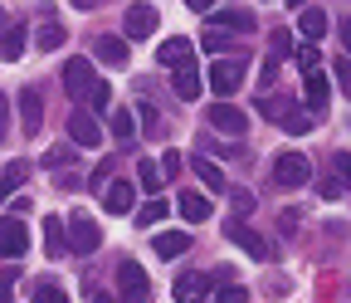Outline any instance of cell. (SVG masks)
<instances>
[{"mask_svg":"<svg viewBox=\"0 0 351 303\" xmlns=\"http://www.w3.org/2000/svg\"><path fill=\"white\" fill-rule=\"evenodd\" d=\"M20 113H25V127L34 133V127H39V113H44V98H39V89H25V93H20Z\"/></svg>","mask_w":351,"mask_h":303,"instance_id":"d4e9b609","label":"cell"},{"mask_svg":"<svg viewBox=\"0 0 351 303\" xmlns=\"http://www.w3.org/2000/svg\"><path fill=\"white\" fill-rule=\"evenodd\" d=\"M98 59H103L108 69H122V64L132 59L127 39H122V34H98Z\"/></svg>","mask_w":351,"mask_h":303,"instance_id":"4fadbf2b","label":"cell"},{"mask_svg":"<svg viewBox=\"0 0 351 303\" xmlns=\"http://www.w3.org/2000/svg\"><path fill=\"white\" fill-rule=\"evenodd\" d=\"M205 83L215 89V98H230V93H239V83H244V59H210Z\"/></svg>","mask_w":351,"mask_h":303,"instance_id":"3957f363","label":"cell"},{"mask_svg":"<svg viewBox=\"0 0 351 303\" xmlns=\"http://www.w3.org/2000/svg\"><path fill=\"white\" fill-rule=\"evenodd\" d=\"M25 181H29V166H25V161H10L5 171H0V201H10Z\"/></svg>","mask_w":351,"mask_h":303,"instance_id":"44dd1931","label":"cell"},{"mask_svg":"<svg viewBox=\"0 0 351 303\" xmlns=\"http://www.w3.org/2000/svg\"><path fill=\"white\" fill-rule=\"evenodd\" d=\"M20 54H25V30L20 25H5V30H0V59L15 64Z\"/></svg>","mask_w":351,"mask_h":303,"instance_id":"7402d4cb","label":"cell"},{"mask_svg":"<svg viewBox=\"0 0 351 303\" xmlns=\"http://www.w3.org/2000/svg\"><path fill=\"white\" fill-rule=\"evenodd\" d=\"M258 113H274V122L283 127V133H313V127H317L313 108H298V103H274V98H263Z\"/></svg>","mask_w":351,"mask_h":303,"instance_id":"6da1fadb","label":"cell"},{"mask_svg":"<svg viewBox=\"0 0 351 303\" xmlns=\"http://www.w3.org/2000/svg\"><path fill=\"white\" fill-rule=\"evenodd\" d=\"M327 98H332V83H327V74L322 69H313V74H307V108H327Z\"/></svg>","mask_w":351,"mask_h":303,"instance_id":"ffe728a7","label":"cell"},{"mask_svg":"<svg viewBox=\"0 0 351 303\" xmlns=\"http://www.w3.org/2000/svg\"><path fill=\"white\" fill-rule=\"evenodd\" d=\"M44 249H49L54 259L69 249V221H59V215H44Z\"/></svg>","mask_w":351,"mask_h":303,"instance_id":"e0dca14e","label":"cell"},{"mask_svg":"<svg viewBox=\"0 0 351 303\" xmlns=\"http://www.w3.org/2000/svg\"><path fill=\"white\" fill-rule=\"evenodd\" d=\"M122 25H127V39H152L156 34V10L152 5H132Z\"/></svg>","mask_w":351,"mask_h":303,"instance_id":"7c38bea8","label":"cell"},{"mask_svg":"<svg viewBox=\"0 0 351 303\" xmlns=\"http://www.w3.org/2000/svg\"><path fill=\"white\" fill-rule=\"evenodd\" d=\"M322 196H327V201H337V196H341V181H332V177H327V181H322Z\"/></svg>","mask_w":351,"mask_h":303,"instance_id":"ee69618b","label":"cell"},{"mask_svg":"<svg viewBox=\"0 0 351 303\" xmlns=\"http://www.w3.org/2000/svg\"><path fill=\"white\" fill-rule=\"evenodd\" d=\"M34 303H69V293H64L59 284H39V293H34Z\"/></svg>","mask_w":351,"mask_h":303,"instance_id":"d590c367","label":"cell"},{"mask_svg":"<svg viewBox=\"0 0 351 303\" xmlns=\"http://www.w3.org/2000/svg\"><path fill=\"white\" fill-rule=\"evenodd\" d=\"M210 127H215V133H225V137H244L249 117H244L234 103H215V108H210Z\"/></svg>","mask_w":351,"mask_h":303,"instance_id":"9c48e42d","label":"cell"},{"mask_svg":"<svg viewBox=\"0 0 351 303\" xmlns=\"http://www.w3.org/2000/svg\"><path fill=\"white\" fill-rule=\"evenodd\" d=\"M5 25H10V20H5V10H0V30H5Z\"/></svg>","mask_w":351,"mask_h":303,"instance_id":"c3c4849f","label":"cell"},{"mask_svg":"<svg viewBox=\"0 0 351 303\" xmlns=\"http://www.w3.org/2000/svg\"><path fill=\"white\" fill-rule=\"evenodd\" d=\"M64 89H69L73 98H83V103H88V93L98 89L93 64H88V59H69V64H64Z\"/></svg>","mask_w":351,"mask_h":303,"instance_id":"52a82bcc","label":"cell"},{"mask_svg":"<svg viewBox=\"0 0 351 303\" xmlns=\"http://www.w3.org/2000/svg\"><path fill=\"white\" fill-rule=\"evenodd\" d=\"M73 5H83V10H88V5H93V0H73Z\"/></svg>","mask_w":351,"mask_h":303,"instance_id":"7dc6e473","label":"cell"},{"mask_svg":"<svg viewBox=\"0 0 351 303\" xmlns=\"http://www.w3.org/2000/svg\"><path fill=\"white\" fill-rule=\"evenodd\" d=\"M332 74H337V83H341V93L351 98V59H337V64H332Z\"/></svg>","mask_w":351,"mask_h":303,"instance_id":"8d00e7d4","label":"cell"},{"mask_svg":"<svg viewBox=\"0 0 351 303\" xmlns=\"http://www.w3.org/2000/svg\"><path fill=\"white\" fill-rule=\"evenodd\" d=\"M25 249H29L25 221H20V215H0V254H5V259H20Z\"/></svg>","mask_w":351,"mask_h":303,"instance_id":"ba28073f","label":"cell"},{"mask_svg":"<svg viewBox=\"0 0 351 303\" xmlns=\"http://www.w3.org/2000/svg\"><path fill=\"white\" fill-rule=\"evenodd\" d=\"M93 303H112V298H108V293H98V289H93Z\"/></svg>","mask_w":351,"mask_h":303,"instance_id":"bcb514c9","label":"cell"},{"mask_svg":"<svg viewBox=\"0 0 351 303\" xmlns=\"http://www.w3.org/2000/svg\"><path fill=\"white\" fill-rule=\"evenodd\" d=\"M103 205H108L112 215H132V210H137V186H132V181H108Z\"/></svg>","mask_w":351,"mask_h":303,"instance_id":"30bf717a","label":"cell"},{"mask_svg":"<svg viewBox=\"0 0 351 303\" xmlns=\"http://www.w3.org/2000/svg\"><path fill=\"white\" fill-rule=\"evenodd\" d=\"M298 30H302V39H322L327 34V15L322 10H302L298 15Z\"/></svg>","mask_w":351,"mask_h":303,"instance_id":"484cf974","label":"cell"},{"mask_svg":"<svg viewBox=\"0 0 351 303\" xmlns=\"http://www.w3.org/2000/svg\"><path fill=\"white\" fill-rule=\"evenodd\" d=\"M181 215L191 225H200V221H210V201L205 196H181Z\"/></svg>","mask_w":351,"mask_h":303,"instance_id":"f546056e","label":"cell"},{"mask_svg":"<svg viewBox=\"0 0 351 303\" xmlns=\"http://www.w3.org/2000/svg\"><path fill=\"white\" fill-rule=\"evenodd\" d=\"M200 45H205V54L215 59V54H230V49H239V39H234L230 30H219V25H205V34H200Z\"/></svg>","mask_w":351,"mask_h":303,"instance_id":"ac0fdd59","label":"cell"},{"mask_svg":"<svg viewBox=\"0 0 351 303\" xmlns=\"http://www.w3.org/2000/svg\"><path fill=\"white\" fill-rule=\"evenodd\" d=\"M293 49V34L288 30H274V54H288Z\"/></svg>","mask_w":351,"mask_h":303,"instance_id":"f35d334b","label":"cell"},{"mask_svg":"<svg viewBox=\"0 0 351 303\" xmlns=\"http://www.w3.org/2000/svg\"><path fill=\"white\" fill-rule=\"evenodd\" d=\"M5 127H10V103H5V93H0V137H5Z\"/></svg>","mask_w":351,"mask_h":303,"instance_id":"b9f144b4","label":"cell"},{"mask_svg":"<svg viewBox=\"0 0 351 303\" xmlns=\"http://www.w3.org/2000/svg\"><path fill=\"white\" fill-rule=\"evenodd\" d=\"M274 181L288 186V191L307 186V181H313V161H307L302 152H278V161H274Z\"/></svg>","mask_w":351,"mask_h":303,"instance_id":"277c9868","label":"cell"},{"mask_svg":"<svg viewBox=\"0 0 351 303\" xmlns=\"http://www.w3.org/2000/svg\"><path fill=\"white\" fill-rule=\"evenodd\" d=\"M171 89H176V98H186V103H195V98H200V74H195V64H186V69H176V78H171Z\"/></svg>","mask_w":351,"mask_h":303,"instance_id":"d6986e66","label":"cell"},{"mask_svg":"<svg viewBox=\"0 0 351 303\" xmlns=\"http://www.w3.org/2000/svg\"><path fill=\"white\" fill-rule=\"evenodd\" d=\"M210 25L230 30V34H254V10H239V5H230V10H215V20H210Z\"/></svg>","mask_w":351,"mask_h":303,"instance_id":"9a60e30c","label":"cell"},{"mask_svg":"<svg viewBox=\"0 0 351 303\" xmlns=\"http://www.w3.org/2000/svg\"><path fill=\"white\" fill-rule=\"evenodd\" d=\"M103 245V230L93 225V215H88V210H73L69 215V249L73 254H93Z\"/></svg>","mask_w":351,"mask_h":303,"instance_id":"5b68a950","label":"cell"},{"mask_svg":"<svg viewBox=\"0 0 351 303\" xmlns=\"http://www.w3.org/2000/svg\"><path fill=\"white\" fill-rule=\"evenodd\" d=\"M98 137H103V133H98V122L88 117V113H73V117H69V142H73V147H98Z\"/></svg>","mask_w":351,"mask_h":303,"instance_id":"5bb4252c","label":"cell"},{"mask_svg":"<svg viewBox=\"0 0 351 303\" xmlns=\"http://www.w3.org/2000/svg\"><path fill=\"white\" fill-rule=\"evenodd\" d=\"M117 289H122V303H152V279L137 259H122L117 265Z\"/></svg>","mask_w":351,"mask_h":303,"instance_id":"7a4b0ae2","label":"cell"},{"mask_svg":"<svg viewBox=\"0 0 351 303\" xmlns=\"http://www.w3.org/2000/svg\"><path fill=\"white\" fill-rule=\"evenodd\" d=\"M10 289H15V274H0V303H10Z\"/></svg>","mask_w":351,"mask_h":303,"instance_id":"60d3db41","label":"cell"},{"mask_svg":"<svg viewBox=\"0 0 351 303\" xmlns=\"http://www.w3.org/2000/svg\"><path fill=\"white\" fill-rule=\"evenodd\" d=\"M166 210H171V205H166L161 196H156V201H147V205L137 210V225H142V230H147V225H156V221H161V215H166Z\"/></svg>","mask_w":351,"mask_h":303,"instance_id":"4dcf8cb0","label":"cell"},{"mask_svg":"<svg viewBox=\"0 0 351 303\" xmlns=\"http://www.w3.org/2000/svg\"><path fill=\"white\" fill-rule=\"evenodd\" d=\"M132 117H137V113H127V108H117V113H112L108 133H112L117 142H132V133H137V122H132Z\"/></svg>","mask_w":351,"mask_h":303,"instance_id":"83f0119b","label":"cell"},{"mask_svg":"<svg viewBox=\"0 0 351 303\" xmlns=\"http://www.w3.org/2000/svg\"><path fill=\"white\" fill-rule=\"evenodd\" d=\"M293 59H298V69H302V74H313V69H317V49H313V45H302Z\"/></svg>","mask_w":351,"mask_h":303,"instance_id":"74e56055","label":"cell"},{"mask_svg":"<svg viewBox=\"0 0 351 303\" xmlns=\"http://www.w3.org/2000/svg\"><path fill=\"white\" fill-rule=\"evenodd\" d=\"M337 34H341V49L351 54V20H341V25H337Z\"/></svg>","mask_w":351,"mask_h":303,"instance_id":"7bdbcfd3","label":"cell"},{"mask_svg":"<svg viewBox=\"0 0 351 303\" xmlns=\"http://www.w3.org/2000/svg\"><path fill=\"white\" fill-rule=\"evenodd\" d=\"M210 303H249V289L244 284H219Z\"/></svg>","mask_w":351,"mask_h":303,"instance_id":"1f68e13d","label":"cell"},{"mask_svg":"<svg viewBox=\"0 0 351 303\" xmlns=\"http://www.w3.org/2000/svg\"><path fill=\"white\" fill-rule=\"evenodd\" d=\"M191 49H195L191 39H181V34H176V39H166V45L156 49V59H161L166 69H186V64H191Z\"/></svg>","mask_w":351,"mask_h":303,"instance_id":"2e32d148","label":"cell"},{"mask_svg":"<svg viewBox=\"0 0 351 303\" xmlns=\"http://www.w3.org/2000/svg\"><path fill=\"white\" fill-rule=\"evenodd\" d=\"M191 166H195V177H200V181H205L210 191H225V171H219L215 161H205V157H195Z\"/></svg>","mask_w":351,"mask_h":303,"instance_id":"4316f807","label":"cell"},{"mask_svg":"<svg viewBox=\"0 0 351 303\" xmlns=\"http://www.w3.org/2000/svg\"><path fill=\"white\" fill-rule=\"evenodd\" d=\"M137 181H142V191H147V196H156L166 177H161V166H156L152 157H142V161H137Z\"/></svg>","mask_w":351,"mask_h":303,"instance_id":"cb8c5ba5","label":"cell"},{"mask_svg":"<svg viewBox=\"0 0 351 303\" xmlns=\"http://www.w3.org/2000/svg\"><path fill=\"white\" fill-rule=\"evenodd\" d=\"M34 45H39V49H59V45H64V25H59V20H44L39 34H34Z\"/></svg>","mask_w":351,"mask_h":303,"instance_id":"f1b7e54d","label":"cell"},{"mask_svg":"<svg viewBox=\"0 0 351 303\" xmlns=\"http://www.w3.org/2000/svg\"><path fill=\"white\" fill-rule=\"evenodd\" d=\"M219 289L215 269H200V274H181L176 279V303H205L210 293Z\"/></svg>","mask_w":351,"mask_h":303,"instance_id":"8992f818","label":"cell"},{"mask_svg":"<svg viewBox=\"0 0 351 303\" xmlns=\"http://www.w3.org/2000/svg\"><path fill=\"white\" fill-rule=\"evenodd\" d=\"M176 171H181V157L166 152V157H161V177H176Z\"/></svg>","mask_w":351,"mask_h":303,"instance_id":"ab89813d","label":"cell"},{"mask_svg":"<svg viewBox=\"0 0 351 303\" xmlns=\"http://www.w3.org/2000/svg\"><path fill=\"white\" fill-rule=\"evenodd\" d=\"M108 103H112V89H108V83L98 78V89H93V93H88V108H93V113H103Z\"/></svg>","mask_w":351,"mask_h":303,"instance_id":"e575fe53","label":"cell"},{"mask_svg":"<svg viewBox=\"0 0 351 303\" xmlns=\"http://www.w3.org/2000/svg\"><path fill=\"white\" fill-rule=\"evenodd\" d=\"M332 171L341 186H351V152H332Z\"/></svg>","mask_w":351,"mask_h":303,"instance_id":"836d02e7","label":"cell"},{"mask_svg":"<svg viewBox=\"0 0 351 303\" xmlns=\"http://www.w3.org/2000/svg\"><path fill=\"white\" fill-rule=\"evenodd\" d=\"M69 161H73V147H49V152H44V166H49V171H59Z\"/></svg>","mask_w":351,"mask_h":303,"instance_id":"d6a6232c","label":"cell"},{"mask_svg":"<svg viewBox=\"0 0 351 303\" xmlns=\"http://www.w3.org/2000/svg\"><path fill=\"white\" fill-rule=\"evenodd\" d=\"M186 249H191V235H186V230L156 235V254H161V259H176V254H186Z\"/></svg>","mask_w":351,"mask_h":303,"instance_id":"603a6c76","label":"cell"},{"mask_svg":"<svg viewBox=\"0 0 351 303\" xmlns=\"http://www.w3.org/2000/svg\"><path fill=\"white\" fill-rule=\"evenodd\" d=\"M225 230H230V240H234L239 249H249L254 259H269V254H274V249H269V240H258V235H254V230H249V225L239 221V215H234V221H230Z\"/></svg>","mask_w":351,"mask_h":303,"instance_id":"8fae6325","label":"cell"},{"mask_svg":"<svg viewBox=\"0 0 351 303\" xmlns=\"http://www.w3.org/2000/svg\"><path fill=\"white\" fill-rule=\"evenodd\" d=\"M186 5H191V10H210V0H186Z\"/></svg>","mask_w":351,"mask_h":303,"instance_id":"f6af8a7d","label":"cell"}]
</instances>
